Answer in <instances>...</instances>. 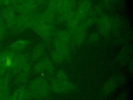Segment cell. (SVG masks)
<instances>
[{
    "mask_svg": "<svg viewBox=\"0 0 133 100\" xmlns=\"http://www.w3.org/2000/svg\"><path fill=\"white\" fill-rule=\"evenodd\" d=\"M28 90L31 94V98L44 99L48 96L50 86L46 79L38 77L31 82Z\"/></svg>",
    "mask_w": 133,
    "mask_h": 100,
    "instance_id": "obj_1",
    "label": "cell"
},
{
    "mask_svg": "<svg viewBox=\"0 0 133 100\" xmlns=\"http://www.w3.org/2000/svg\"><path fill=\"white\" fill-rule=\"evenodd\" d=\"M37 16V14L33 13L21 15L16 17L14 24L10 29V30L12 33L17 34L24 31L29 28H31Z\"/></svg>",
    "mask_w": 133,
    "mask_h": 100,
    "instance_id": "obj_2",
    "label": "cell"
},
{
    "mask_svg": "<svg viewBox=\"0 0 133 100\" xmlns=\"http://www.w3.org/2000/svg\"><path fill=\"white\" fill-rule=\"evenodd\" d=\"M76 0H63L58 11L57 20L59 22L67 21L74 14Z\"/></svg>",
    "mask_w": 133,
    "mask_h": 100,
    "instance_id": "obj_3",
    "label": "cell"
},
{
    "mask_svg": "<svg viewBox=\"0 0 133 100\" xmlns=\"http://www.w3.org/2000/svg\"><path fill=\"white\" fill-rule=\"evenodd\" d=\"M40 37L47 40L50 38L52 33L53 27L51 24H47L41 21L39 18V14L32 24L31 28Z\"/></svg>",
    "mask_w": 133,
    "mask_h": 100,
    "instance_id": "obj_4",
    "label": "cell"
},
{
    "mask_svg": "<svg viewBox=\"0 0 133 100\" xmlns=\"http://www.w3.org/2000/svg\"><path fill=\"white\" fill-rule=\"evenodd\" d=\"M126 82V77L122 74H118L109 79L104 84L102 93L103 95H108L113 92L118 85L125 84Z\"/></svg>",
    "mask_w": 133,
    "mask_h": 100,
    "instance_id": "obj_5",
    "label": "cell"
},
{
    "mask_svg": "<svg viewBox=\"0 0 133 100\" xmlns=\"http://www.w3.org/2000/svg\"><path fill=\"white\" fill-rule=\"evenodd\" d=\"M27 61L28 57L26 55L21 53H16L12 59L11 66L6 74L12 78L21 71L23 66Z\"/></svg>",
    "mask_w": 133,
    "mask_h": 100,
    "instance_id": "obj_6",
    "label": "cell"
},
{
    "mask_svg": "<svg viewBox=\"0 0 133 100\" xmlns=\"http://www.w3.org/2000/svg\"><path fill=\"white\" fill-rule=\"evenodd\" d=\"M16 53L10 49L0 53V77L4 76L9 70Z\"/></svg>",
    "mask_w": 133,
    "mask_h": 100,
    "instance_id": "obj_7",
    "label": "cell"
},
{
    "mask_svg": "<svg viewBox=\"0 0 133 100\" xmlns=\"http://www.w3.org/2000/svg\"><path fill=\"white\" fill-rule=\"evenodd\" d=\"M91 10V2L89 0H82L79 3L76 10L74 12L72 16L79 23L87 17Z\"/></svg>",
    "mask_w": 133,
    "mask_h": 100,
    "instance_id": "obj_8",
    "label": "cell"
},
{
    "mask_svg": "<svg viewBox=\"0 0 133 100\" xmlns=\"http://www.w3.org/2000/svg\"><path fill=\"white\" fill-rule=\"evenodd\" d=\"M50 89L55 93H64L69 92L75 91L77 88L69 81H60L54 79L51 81Z\"/></svg>",
    "mask_w": 133,
    "mask_h": 100,
    "instance_id": "obj_9",
    "label": "cell"
},
{
    "mask_svg": "<svg viewBox=\"0 0 133 100\" xmlns=\"http://www.w3.org/2000/svg\"><path fill=\"white\" fill-rule=\"evenodd\" d=\"M38 5L39 4L35 0H27L14 5L13 9L21 15L30 14L35 11Z\"/></svg>",
    "mask_w": 133,
    "mask_h": 100,
    "instance_id": "obj_10",
    "label": "cell"
},
{
    "mask_svg": "<svg viewBox=\"0 0 133 100\" xmlns=\"http://www.w3.org/2000/svg\"><path fill=\"white\" fill-rule=\"evenodd\" d=\"M97 23L99 31L103 35L108 34L113 28L112 18L106 14L101 15L97 19Z\"/></svg>",
    "mask_w": 133,
    "mask_h": 100,
    "instance_id": "obj_11",
    "label": "cell"
},
{
    "mask_svg": "<svg viewBox=\"0 0 133 100\" xmlns=\"http://www.w3.org/2000/svg\"><path fill=\"white\" fill-rule=\"evenodd\" d=\"M11 79L6 74L0 77V99L1 100H6L10 96L9 84Z\"/></svg>",
    "mask_w": 133,
    "mask_h": 100,
    "instance_id": "obj_12",
    "label": "cell"
},
{
    "mask_svg": "<svg viewBox=\"0 0 133 100\" xmlns=\"http://www.w3.org/2000/svg\"><path fill=\"white\" fill-rule=\"evenodd\" d=\"M16 17L15 10L13 8L6 7L2 12V18L5 22L7 28L9 30L14 24Z\"/></svg>",
    "mask_w": 133,
    "mask_h": 100,
    "instance_id": "obj_13",
    "label": "cell"
},
{
    "mask_svg": "<svg viewBox=\"0 0 133 100\" xmlns=\"http://www.w3.org/2000/svg\"><path fill=\"white\" fill-rule=\"evenodd\" d=\"M86 28L82 24H80L72 31L73 38L74 42L77 44L82 43L85 38Z\"/></svg>",
    "mask_w": 133,
    "mask_h": 100,
    "instance_id": "obj_14",
    "label": "cell"
},
{
    "mask_svg": "<svg viewBox=\"0 0 133 100\" xmlns=\"http://www.w3.org/2000/svg\"><path fill=\"white\" fill-rule=\"evenodd\" d=\"M9 97L11 100H24L31 98L28 89L23 86H21L15 90Z\"/></svg>",
    "mask_w": 133,
    "mask_h": 100,
    "instance_id": "obj_15",
    "label": "cell"
},
{
    "mask_svg": "<svg viewBox=\"0 0 133 100\" xmlns=\"http://www.w3.org/2000/svg\"><path fill=\"white\" fill-rule=\"evenodd\" d=\"M31 41L27 39H20L12 42L9 46V49L16 53H20L30 44Z\"/></svg>",
    "mask_w": 133,
    "mask_h": 100,
    "instance_id": "obj_16",
    "label": "cell"
},
{
    "mask_svg": "<svg viewBox=\"0 0 133 100\" xmlns=\"http://www.w3.org/2000/svg\"><path fill=\"white\" fill-rule=\"evenodd\" d=\"M131 53V48L130 46L124 47L117 57L118 62L122 65H125L128 61H129V57Z\"/></svg>",
    "mask_w": 133,
    "mask_h": 100,
    "instance_id": "obj_17",
    "label": "cell"
},
{
    "mask_svg": "<svg viewBox=\"0 0 133 100\" xmlns=\"http://www.w3.org/2000/svg\"><path fill=\"white\" fill-rule=\"evenodd\" d=\"M54 47L55 50L61 53L65 58H68L69 56V49L68 45L62 43L56 39H55L53 42Z\"/></svg>",
    "mask_w": 133,
    "mask_h": 100,
    "instance_id": "obj_18",
    "label": "cell"
},
{
    "mask_svg": "<svg viewBox=\"0 0 133 100\" xmlns=\"http://www.w3.org/2000/svg\"><path fill=\"white\" fill-rule=\"evenodd\" d=\"M45 48V45L43 43H39L35 46L31 54V58L32 60L36 61L39 59L44 53Z\"/></svg>",
    "mask_w": 133,
    "mask_h": 100,
    "instance_id": "obj_19",
    "label": "cell"
},
{
    "mask_svg": "<svg viewBox=\"0 0 133 100\" xmlns=\"http://www.w3.org/2000/svg\"><path fill=\"white\" fill-rule=\"evenodd\" d=\"M16 76L15 79V84L17 85H22L27 82L29 78L30 72L21 70Z\"/></svg>",
    "mask_w": 133,
    "mask_h": 100,
    "instance_id": "obj_20",
    "label": "cell"
},
{
    "mask_svg": "<svg viewBox=\"0 0 133 100\" xmlns=\"http://www.w3.org/2000/svg\"><path fill=\"white\" fill-rule=\"evenodd\" d=\"M55 39L68 45L70 41V35L65 30H60L56 33Z\"/></svg>",
    "mask_w": 133,
    "mask_h": 100,
    "instance_id": "obj_21",
    "label": "cell"
},
{
    "mask_svg": "<svg viewBox=\"0 0 133 100\" xmlns=\"http://www.w3.org/2000/svg\"><path fill=\"white\" fill-rule=\"evenodd\" d=\"M45 65V71L48 73L49 75H52L54 72V65L49 58H45L43 59Z\"/></svg>",
    "mask_w": 133,
    "mask_h": 100,
    "instance_id": "obj_22",
    "label": "cell"
},
{
    "mask_svg": "<svg viewBox=\"0 0 133 100\" xmlns=\"http://www.w3.org/2000/svg\"><path fill=\"white\" fill-rule=\"evenodd\" d=\"M51 58L55 63H59L62 62L65 59V57L59 52L54 50L51 52Z\"/></svg>",
    "mask_w": 133,
    "mask_h": 100,
    "instance_id": "obj_23",
    "label": "cell"
},
{
    "mask_svg": "<svg viewBox=\"0 0 133 100\" xmlns=\"http://www.w3.org/2000/svg\"><path fill=\"white\" fill-rule=\"evenodd\" d=\"M7 30L8 28L5 22L4 21L2 18H0V43L6 37L7 32Z\"/></svg>",
    "mask_w": 133,
    "mask_h": 100,
    "instance_id": "obj_24",
    "label": "cell"
},
{
    "mask_svg": "<svg viewBox=\"0 0 133 100\" xmlns=\"http://www.w3.org/2000/svg\"><path fill=\"white\" fill-rule=\"evenodd\" d=\"M55 79L60 81H69V78L67 74L62 70H60L57 72L56 74V78Z\"/></svg>",
    "mask_w": 133,
    "mask_h": 100,
    "instance_id": "obj_25",
    "label": "cell"
},
{
    "mask_svg": "<svg viewBox=\"0 0 133 100\" xmlns=\"http://www.w3.org/2000/svg\"><path fill=\"white\" fill-rule=\"evenodd\" d=\"M33 71L35 73H39L45 71V65L43 59L37 63L33 67Z\"/></svg>",
    "mask_w": 133,
    "mask_h": 100,
    "instance_id": "obj_26",
    "label": "cell"
},
{
    "mask_svg": "<svg viewBox=\"0 0 133 100\" xmlns=\"http://www.w3.org/2000/svg\"><path fill=\"white\" fill-rule=\"evenodd\" d=\"M99 34L96 33H93L90 35L88 38L89 42L90 43H95L99 40Z\"/></svg>",
    "mask_w": 133,
    "mask_h": 100,
    "instance_id": "obj_27",
    "label": "cell"
},
{
    "mask_svg": "<svg viewBox=\"0 0 133 100\" xmlns=\"http://www.w3.org/2000/svg\"><path fill=\"white\" fill-rule=\"evenodd\" d=\"M128 97L127 92H123L119 95H118L116 100H126Z\"/></svg>",
    "mask_w": 133,
    "mask_h": 100,
    "instance_id": "obj_28",
    "label": "cell"
},
{
    "mask_svg": "<svg viewBox=\"0 0 133 100\" xmlns=\"http://www.w3.org/2000/svg\"><path fill=\"white\" fill-rule=\"evenodd\" d=\"M0 3L5 5H9L11 3V0H0Z\"/></svg>",
    "mask_w": 133,
    "mask_h": 100,
    "instance_id": "obj_29",
    "label": "cell"
},
{
    "mask_svg": "<svg viewBox=\"0 0 133 100\" xmlns=\"http://www.w3.org/2000/svg\"><path fill=\"white\" fill-rule=\"evenodd\" d=\"M129 62V63L128 69H129V71L130 72V73H132V59H131L130 61Z\"/></svg>",
    "mask_w": 133,
    "mask_h": 100,
    "instance_id": "obj_30",
    "label": "cell"
},
{
    "mask_svg": "<svg viewBox=\"0 0 133 100\" xmlns=\"http://www.w3.org/2000/svg\"><path fill=\"white\" fill-rule=\"evenodd\" d=\"M35 1L37 2V3L39 5H40V4H43V3H44V0H35Z\"/></svg>",
    "mask_w": 133,
    "mask_h": 100,
    "instance_id": "obj_31",
    "label": "cell"
},
{
    "mask_svg": "<svg viewBox=\"0 0 133 100\" xmlns=\"http://www.w3.org/2000/svg\"><path fill=\"white\" fill-rule=\"evenodd\" d=\"M9 97H10V96H9ZM8 97L6 100H11V99H10V97Z\"/></svg>",
    "mask_w": 133,
    "mask_h": 100,
    "instance_id": "obj_32",
    "label": "cell"
},
{
    "mask_svg": "<svg viewBox=\"0 0 133 100\" xmlns=\"http://www.w3.org/2000/svg\"><path fill=\"white\" fill-rule=\"evenodd\" d=\"M48 100H51V99H48Z\"/></svg>",
    "mask_w": 133,
    "mask_h": 100,
    "instance_id": "obj_33",
    "label": "cell"
},
{
    "mask_svg": "<svg viewBox=\"0 0 133 100\" xmlns=\"http://www.w3.org/2000/svg\"><path fill=\"white\" fill-rule=\"evenodd\" d=\"M0 100H1V99H0Z\"/></svg>",
    "mask_w": 133,
    "mask_h": 100,
    "instance_id": "obj_34",
    "label": "cell"
}]
</instances>
